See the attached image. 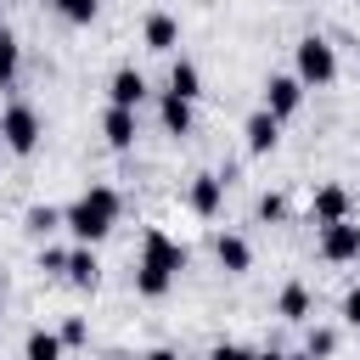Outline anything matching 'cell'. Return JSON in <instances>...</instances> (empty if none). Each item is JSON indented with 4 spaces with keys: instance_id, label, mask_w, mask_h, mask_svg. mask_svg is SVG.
<instances>
[{
    "instance_id": "obj_1",
    "label": "cell",
    "mask_w": 360,
    "mask_h": 360,
    "mask_svg": "<svg viewBox=\"0 0 360 360\" xmlns=\"http://www.w3.org/2000/svg\"><path fill=\"white\" fill-rule=\"evenodd\" d=\"M118 214H124V197H118L112 186H84V191L62 208V231L73 236V248H96L101 236H112Z\"/></svg>"
},
{
    "instance_id": "obj_2",
    "label": "cell",
    "mask_w": 360,
    "mask_h": 360,
    "mask_svg": "<svg viewBox=\"0 0 360 360\" xmlns=\"http://www.w3.org/2000/svg\"><path fill=\"white\" fill-rule=\"evenodd\" d=\"M186 270V248L163 231V225H146L141 236V259H135V292L141 298H163Z\"/></svg>"
},
{
    "instance_id": "obj_3",
    "label": "cell",
    "mask_w": 360,
    "mask_h": 360,
    "mask_svg": "<svg viewBox=\"0 0 360 360\" xmlns=\"http://www.w3.org/2000/svg\"><path fill=\"white\" fill-rule=\"evenodd\" d=\"M292 73H298L304 90H326V84L338 79V45H332L326 34H304V39L292 45Z\"/></svg>"
},
{
    "instance_id": "obj_4",
    "label": "cell",
    "mask_w": 360,
    "mask_h": 360,
    "mask_svg": "<svg viewBox=\"0 0 360 360\" xmlns=\"http://www.w3.org/2000/svg\"><path fill=\"white\" fill-rule=\"evenodd\" d=\"M39 135H45V118H39L34 101H6V107H0V146H6V152L28 158V152L39 146Z\"/></svg>"
},
{
    "instance_id": "obj_5",
    "label": "cell",
    "mask_w": 360,
    "mask_h": 360,
    "mask_svg": "<svg viewBox=\"0 0 360 360\" xmlns=\"http://www.w3.org/2000/svg\"><path fill=\"white\" fill-rule=\"evenodd\" d=\"M259 107L270 112V118H292L298 107H304V84H298V73H264V84H259Z\"/></svg>"
},
{
    "instance_id": "obj_6",
    "label": "cell",
    "mask_w": 360,
    "mask_h": 360,
    "mask_svg": "<svg viewBox=\"0 0 360 360\" xmlns=\"http://www.w3.org/2000/svg\"><path fill=\"white\" fill-rule=\"evenodd\" d=\"M186 208H191L197 219H219V214H225V174H214V169L191 174V180H186Z\"/></svg>"
},
{
    "instance_id": "obj_7",
    "label": "cell",
    "mask_w": 360,
    "mask_h": 360,
    "mask_svg": "<svg viewBox=\"0 0 360 360\" xmlns=\"http://www.w3.org/2000/svg\"><path fill=\"white\" fill-rule=\"evenodd\" d=\"M309 219L326 231V225H343V219H354V197H349V186H338V180H326V186H315V197H309Z\"/></svg>"
},
{
    "instance_id": "obj_8",
    "label": "cell",
    "mask_w": 360,
    "mask_h": 360,
    "mask_svg": "<svg viewBox=\"0 0 360 360\" xmlns=\"http://www.w3.org/2000/svg\"><path fill=\"white\" fill-rule=\"evenodd\" d=\"M315 253H321L326 264H354V259H360V225H354V219L326 225V231H321V242H315Z\"/></svg>"
},
{
    "instance_id": "obj_9",
    "label": "cell",
    "mask_w": 360,
    "mask_h": 360,
    "mask_svg": "<svg viewBox=\"0 0 360 360\" xmlns=\"http://www.w3.org/2000/svg\"><path fill=\"white\" fill-rule=\"evenodd\" d=\"M152 90H146V73L141 68H112V79H107V107H124V112H135L141 101H146Z\"/></svg>"
},
{
    "instance_id": "obj_10",
    "label": "cell",
    "mask_w": 360,
    "mask_h": 360,
    "mask_svg": "<svg viewBox=\"0 0 360 360\" xmlns=\"http://www.w3.org/2000/svg\"><path fill=\"white\" fill-rule=\"evenodd\" d=\"M214 259H219L225 276H248V270H253V242H248L242 231H219V236H214Z\"/></svg>"
},
{
    "instance_id": "obj_11",
    "label": "cell",
    "mask_w": 360,
    "mask_h": 360,
    "mask_svg": "<svg viewBox=\"0 0 360 360\" xmlns=\"http://www.w3.org/2000/svg\"><path fill=\"white\" fill-rule=\"evenodd\" d=\"M276 141H281V118H270L264 107H259V112H248V124H242V146H248V158L276 152Z\"/></svg>"
},
{
    "instance_id": "obj_12",
    "label": "cell",
    "mask_w": 360,
    "mask_h": 360,
    "mask_svg": "<svg viewBox=\"0 0 360 360\" xmlns=\"http://www.w3.org/2000/svg\"><path fill=\"white\" fill-rule=\"evenodd\" d=\"M141 39H146V51H174L180 45V17L174 11H146L141 17Z\"/></svg>"
},
{
    "instance_id": "obj_13",
    "label": "cell",
    "mask_w": 360,
    "mask_h": 360,
    "mask_svg": "<svg viewBox=\"0 0 360 360\" xmlns=\"http://www.w3.org/2000/svg\"><path fill=\"white\" fill-rule=\"evenodd\" d=\"M135 135H141V118H135V112H124V107H107V112H101V141H107L112 152H129Z\"/></svg>"
},
{
    "instance_id": "obj_14",
    "label": "cell",
    "mask_w": 360,
    "mask_h": 360,
    "mask_svg": "<svg viewBox=\"0 0 360 360\" xmlns=\"http://www.w3.org/2000/svg\"><path fill=\"white\" fill-rule=\"evenodd\" d=\"M309 309H315V292H309L304 281H287V287L276 292V315H281V321L304 326V321H309Z\"/></svg>"
},
{
    "instance_id": "obj_15",
    "label": "cell",
    "mask_w": 360,
    "mask_h": 360,
    "mask_svg": "<svg viewBox=\"0 0 360 360\" xmlns=\"http://www.w3.org/2000/svg\"><path fill=\"white\" fill-rule=\"evenodd\" d=\"M169 96H180V101H197L202 96V68L191 56H174L169 62Z\"/></svg>"
},
{
    "instance_id": "obj_16",
    "label": "cell",
    "mask_w": 360,
    "mask_h": 360,
    "mask_svg": "<svg viewBox=\"0 0 360 360\" xmlns=\"http://www.w3.org/2000/svg\"><path fill=\"white\" fill-rule=\"evenodd\" d=\"M73 287H84V292H96V281H101V259H96V248H68V270H62Z\"/></svg>"
},
{
    "instance_id": "obj_17",
    "label": "cell",
    "mask_w": 360,
    "mask_h": 360,
    "mask_svg": "<svg viewBox=\"0 0 360 360\" xmlns=\"http://www.w3.org/2000/svg\"><path fill=\"white\" fill-rule=\"evenodd\" d=\"M158 118H163V129L169 135H191V101H180V96H158Z\"/></svg>"
},
{
    "instance_id": "obj_18",
    "label": "cell",
    "mask_w": 360,
    "mask_h": 360,
    "mask_svg": "<svg viewBox=\"0 0 360 360\" xmlns=\"http://www.w3.org/2000/svg\"><path fill=\"white\" fill-rule=\"evenodd\" d=\"M68 349H62V338L51 332V326H34L28 332V343H22V360H62Z\"/></svg>"
},
{
    "instance_id": "obj_19",
    "label": "cell",
    "mask_w": 360,
    "mask_h": 360,
    "mask_svg": "<svg viewBox=\"0 0 360 360\" xmlns=\"http://www.w3.org/2000/svg\"><path fill=\"white\" fill-rule=\"evenodd\" d=\"M22 231H28V236H51V231H62V208H51V202H34V208L22 214Z\"/></svg>"
},
{
    "instance_id": "obj_20",
    "label": "cell",
    "mask_w": 360,
    "mask_h": 360,
    "mask_svg": "<svg viewBox=\"0 0 360 360\" xmlns=\"http://www.w3.org/2000/svg\"><path fill=\"white\" fill-rule=\"evenodd\" d=\"M17 68H22V45H17V34L0 22V84H11Z\"/></svg>"
},
{
    "instance_id": "obj_21",
    "label": "cell",
    "mask_w": 360,
    "mask_h": 360,
    "mask_svg": "<svg viewBox=\"0 0 360 360\" xmlns=\"http://www.w3.org/2000/svg\"><path fill=\"white\" fill-rule=\"evenodd\" d=\"M304 354H309V360H332V354H338V332H332V326H309V332H304Z\"/></svg>"
},
{
    "instance_id": "obj_22",
    "label": "cell",
    "mask_w": 360,
    "mask_h": 360,
    "mask_svg": "<svg viewBox=\"0 0 360 360\" xmlns=\"http://www.w3.org/2000/svg\"><path fill=\"white\" fill-rule=\"evenodd\" d=\"M56 17H62V22H73V28H84V22H96V0H62V6H56Z\"/></svg>"
},
{
    "instance_id": "obj_23",
    "label": "cell",
    "mask_w": 360,
    "mask_h": 360,
    "mask_svg": "<svg viewBox=\"0 0 360 360\" xmlns=\"http://www.w3.org/2000/svg\"><path fill=\"white\" fill-rule=\"evenodd\" d=\"M56 338H62V349H79V343H90V321H84V315H68V321L56 326Z\"/></svg>"
},
{
    "instance_id": "obj_24",
    "label": "cell",
    "mask_w": 360,
    "mask_h": 360,
    "mask_svg": "<svg viewBox=\"0 0 360 360\" xmlns=\"http://www.w3.org/2000/svg\"><path fill=\"white\" fill-rule=\"evenodd\" d=\"M208 360H253V349H248V343H231V338H225V343H214V349H208Z\"/></svg>"
},
{
    "instance_id": "obj_25",
    "label": "cell",
    "mask_w": 360,
    "mask_h": 360,
    "mask_svg": "<svg viewBox=\"0 0 360 360\" xmlns=\"http://www.w3.org/2000/svg\"><path fill=\"white\" fill-rule=\"evenodd\" d=\"M39 270H68V248H39Z\"/></svg>"
},
{
    "instance_id": "obj_26",
    "label": "cell",
    "mask_w": 360,
    "mask_h": 360,
    "mask_svg": "<svg viewBox=\"0 0 360 360\" xmlns=\"http://www.w3.org/2000/svg\"><path fill=\"white\" fill-rule=\"evenodd\" d=\"M281 214H287V202H281L276 191H264V197H259V219H281Z\"/></svg>"
},
{
    "instance_id": "obj_27",
    "label": "cell",
    "mask_w": 360,
    "mask_h": 360,
    "mask_svg": "<svg viewBox=\"0 0 360 360\" xmlns=\"http://www.w3.org/2000/svg\"><path fill=\"white\" fill-rule=\"evenodd\" d=\"M343 321H349V326H360V287H349V292H343Z\"/></svg>"
},
{
    "instance_id": "obj_28",
    "label": "cell",
    "mask_w": 360,
    "mask_h": 360,
    "mask_svg": "<svg viewBox=\"0 0 360 360\" xmlns=\"http://www.w3.org/2000/svg\"><path fill=\"white\" fill-rule=\"evenodd\" d=\"M141 360H180V354H174V349H169V343H158V349H146V354H141Z\"/></svg>"
},
{
    "instance_id": "obj_29",
    "label": "cell",
    "mask_w": 360,
    "mask_h": 360,
    "mask_svg": "<svg viewBox=\"0 0 360 360\" xmlns=\"http://www.w3.org/2000/svg\"><path fill=\"white\" fill-rule=\"evenodd\" d=\"M253 360H287V354H281V349H264V354H253Z\"/></svg>"
},
{
    "instance_id": "obj_30",
    "label": "cell",
    "mask_w": 360,
    "mask_h": 360,
    "mask_svg": "<svg viewBox=\"0 0 360 360\" xmlns=\"http://www.w3.org/2000/svg\"><path fill=\"white\" fill-rule=\"evenodd\" d=\"M287 360H309V354H304V349H298V354H287Z\"/></svg>"
},
{
    "instance_id": "obj_31",
    "label": "cell",
    "mask_w": 360,
    "mask_h": 360,
    "mask_svg": "<svg viewBox=\"0 0 360 360\" xmlns=\"http://www.w3.org/2000/svg\"><path fill=\"white\" fill-rule=\"evenodd\" d=\"M0 292H6V270H0Z\"/></svg>"
},
{
    "instance_id": "obj_32",
    "label": "cell",
    "mask_w": 360,
    "mask_h": 360,
    "mask_svg": "<svg viewBox=\"0 0 360 360\" xmlns=\"http://www.w3.org/2000/svg\"><path fill=\"white\" fill-rule=\"evenodd\" d=\"M0 152H6V146H0Z\"/></svg>"
}]
</instances>
